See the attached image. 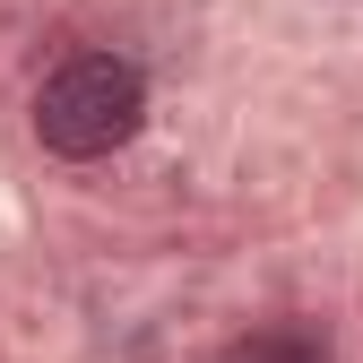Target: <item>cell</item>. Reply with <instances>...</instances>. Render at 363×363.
Instances as JSON below:
<instances>
[{
	"instance_id": "6da1fadb",
	"label": "cell",
	"mask_w": 363,
	"mask_h": 363,
	"mask_svg": "<svg viewBox=\"0 0 363 363\" xmlns=\"http://www.w3.org/2000/svg\"><path fill=\"white\" fill-rule=\"evenodd\" d=\"M147 121V78L121 52H69L35 96V139L52 156H113L130 147V130Z\"/></svg>"
},
{
	"instance_id": "7a4b0ae2",
	"label": "cell",
	"mask_w": 363,
	"mask_h": 363,
	"mask_svg": "<svg viewBox=\"0 0 363 363\" xmlns=\"http://www.w3.org/2000/svg\"><path fill=\"white\" fill-rule=\"evenodd\" d=\"M225 363H329V337L320 329H259V337H242V346H225Z\"/></svg>"
}]
</instances>
